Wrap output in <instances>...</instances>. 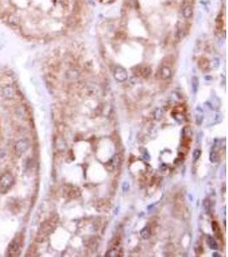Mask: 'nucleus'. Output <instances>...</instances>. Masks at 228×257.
I'll return each instance as SVG.
<instances>
[{
	"instance_id": "7",
	"label": "nucleus",
	"mask_w": 228,
	"mask_h": 257,
	"mask_svg": "<svg viewBox=\"0 0 228 257\" xmlns=\"http://www.w3.org/2000/svg\"><path fill=\"white\" fill-rule=\"evenodd\" d=\"M81 192L79 190V188H75V187H68V190H67V195L68 198H77L78 196H80Z\"/></svg>"
},
{
	"instance_id": "18",
	"label": "nucleus",
	"mask_w": 228,
	"mask_h": 257,
	"mask_svg": "<svg viewBox=\"0 0 228 257\" xmlns=\"http://www.w3.org/2000/svg\"><path fill=\"white\" fill-rule=\"evenodd\" d=\"M212 228H213V231H214V232L215 233V235L217 236V237H219V234H220V226H219V224H217V222H214L212 223Z\"/></svg>"
},
{
	"instance_id": "6",
	"label": "nucleus",
	"mask_w": 228,
	"mask_h": 257,
	"mask_svg": "<svg viewBox=\"0 0 228 257\" xmlns=\"http://www.w3.org/2000/svg\"><path fill=\"white\" fill-rule=\"evenodd\" d=\"M3 94L7 100H11L15 97V90L12 87H5L3 90Z\"/></svg>"
},
{
	"instance_id": "14",
	"label": "nucleus",
	"mask_w": 228,
	"mask_h": 257,
	"mask_svg": "<svg viewBox=\"0 0 228 257\" xmlns=\"http://www.w3.org/2000/svg\"><path fill=\"white\" fill-rule=\"evenodd\" d=\"M208 66H209V60H207L204 57L201 58L199 61V67L202 69H205L208 68Z\"/></svg>"
},
{
	"instance_id": "19",
	"label": "nucleus",
	"mask_w": 228,
	"mask_h": 257,
	"mask_svg": "<svg viewBox=\"0 0 228 257\" xmlns=\"http://www.w3.org/2000/svg\"><path fill=\"white\" fill-rule=\"evenodd\" d=\"M210 160L213 163H217L219 160H220V158H219V155L217 153L215 152H212L210 154Z\"/></svg>"
},
{
	"instance_id": "4",
	"label": "nucleus",
	"mask_w": 228,
	"mask_h": 257,
	"mask_svg": "<svg viewBox=\"0 0 228 257\" xmlns=\"http://www.w3.org/2000/svg\"><path fill=\"white\" fill-rule=\"evenodd\" d=\"M19 252H20V245L19 243L17 242V241H12L9 246H8V249H7V256L9 257H13V256H17L19 255Z\"/></svg>"
},
{
	"instance_id": "5",
	"label": "nucleus",
	"mask_w": 228,
	"mask_h": 257,
	"mask_svg": "<svg viewBox=\"0 0 228 257\" xmlns=\"http://www.w3.org/2000/svg\"><path fill=\"white\" fill-rule=\"evenodd\" d=\"M114 76L116 81H118L120 82H123L127 79V73L123 68L117 67L114 69Z\"/></svg>"
},
{
	"instance_id": "8",
	"label": "nucleus",
	"mask_w": 228,
	"mask_h": 257,
	"mask_svg": "<svg viewBox=\"0 0 228 257\" xmlns=\"http://www.w3.org/2000/svg\"><path fill=\"white\" fill-rule=\"evenodd\" d=\"M161 77L163 78V80H167V79H169L171 77V75H172V72H171V69L168 68L167 66H163V68L161 69Z\"/></svg>"
},
{
	"instance_id": "17",
	"label": "nucleus",
	"mask_w": 228,
	"mask_h": 257,
	"mask_svg": "<svg viewBox=\"0 0 228 257\" xmlns=\"http://www.w3.org/2000/svg\"><path fill=\"white\" fill-rule=\"evenodd\" d=\"M222 15H221V13L216 18V21H215V25H216V28H217V29H219V30H220L222 28Z\"/></svg>"
},
{
	"instance_id": "15",
	"label": "nucleus",
	"mask_w": 228,
	"mask_h": 257,
	"mask_svg": "<svg viewBox=\"0 0 228 257\" xmlns=\"http://www.w3.org/2000/svg\"><path fill=\"white\" fill-rule=\"evenodd\" d=\"M119 256V250L117 248H111L106 254V256Z\"/></svg>"
},
{
	"instance_id": "13",
	"label": "nucleus",
	"mask_w": 228,
	"mask_h": 257,
	"mask_svg": "<svg viewBox=\"0 0 228 257\" xmlns=\"http://www.w3.org/2000/svg\"><path fill=\"white\" fill-rule=\"evenodd\" d=\"M183 139H189L191 136V128L189 126L187 127H185L183 129Z\"/></svg>"
},
{
	"instance_id": "2",
	"label": "nucleus",
	"mask_w": 228,
	"mask_h": 257,
	"mask_svg": "<svg viewBox=\"0 0 228 257\" xmlns=\"http://www.w3.org/2000/svg\"><path fill=\"white\" fill-rule=\"evenodd\" d=\"M14 184V177L10 173H4L0 178V192L4 194L12 188Z\"/></svg>"
},
{
	"instance_id": "20",
	"label": "nucleus",
	"mask_w": 228,
	"mask_h": 257,
	"mask_svg": "<svg viewBox=\"0 0 228 257\" xmlns=\"http://www.w3.org/2000/svg\"><path fill=\"white\" fill-rule=\"evenodd\" d=\"M200 156H201V150H199V149H196L195 151L193 152V159H194V160H197L199 158H200Z\"/></svg>"
},
{
	"instance_id": "21",
	"label": "nucleus",
	"mask_w": 228,
	"mask_h": 257,
	"mask_svg": "<svg viewBox=\"0 0 228 257\" xmlns=\"http://www.w3.org/2000/svg\"><path fill=\"white\" fill-rule=\"evenodd\" d=\"M197 86H198V80L196 77H194L193 78V91L196 92L197 90Z\"/></svg>"
},
{
	"instance_id": "12",
	"label": "nucleus",
	"mask_w": 228,
	"mask_h": 257,
	"mask_svg": "<svg viewBox=\"0 0 228 257\" xmlns=\"http://www.w3.org/2000/svg\"><path fill=\"white\" fill-rule=\"evenodd\" d=\"M207 242H208L209 247L211 249H218V244H217L216 241L213 238H211V237H209V238H208Z\"/></svg>"
},
{
	"instance_id": "9",
	"label": "nucleus",
	"mask_w": 228,
	"mask_h": 257,
	"mask_svg": "<svg viewBox=\"0 0 228 257\" xmlns=\"http://www.w3.org/2000/svg\"><path fill=\"white\" fill-rule=\"evenodd\" d=\"M192 14H193V10H192V7L191 5H187L184 8V10H183V15L185 18H191L192 17Z\"/></svg>"
},
{
	"instance_id": "16",
	"label": "nucleus",
	"mask_w": 228,
	"mask_h": 257,
	"mask_svg": "<svg viewBox=\"0 0 228 257\" xmlns=\"http://www.w3.org/2000/svg\"><path fill=\"white\" fill-rule=\"evenodd\" d=\"M173 116H174L173 118L179 123H182L185 120L184 115L182 113H180V112H174V113H173Z\"/></svg>"
},
{
	"instance_id": "10",
	"label": "nucleus",
	"mask_w": 228,
	"mask_h": 257,
	"mask_svg": "<svg viewBox=\"0 0 228 257\" xmlns=\"http://www.w3.org/2000/svg\"><path fill=\"white\" fill-rule=\"evenodd\" d=\"M140 235H141V237H142V238H144V239H149V238H150V236H151V231H150V229L146 226V227H145L142 231H141V232H140Z\"/></svg>"
},
{
	"instance_id": "11",
	"label": "nucleus",
	"mask_w": 228,
	"mask_h": 257,
	"mask_svg": "<svg viewBox=\"0 0 228 257\" xmlns=\"http://www.w3.org/2000/svg\"><path fill=\"white\" fill-rule=\"evenodd\" d=\"M110 208V204L107 201H101L98 204V210L99 211H108Z\"/></svg>"
},
{
	"instance_id": "1",
	"label": "nucleus",
	"mask_w": 228,
	"mask_h": 257,
	"mask_svg": "<svg viewBox=\"0 0 228 257\" xmlns=\"http://www.w3.org/2000/svg\"><path fill=\"white\" fill-rule=\"evenodd\" d=\"M57 218H53V219H50L49 220L45 221L42 224L39 231V233H38V237H37V239L39 242H42L44 241V239H45V238L50 234L54 229L56 228V222H57Z\"/></svg>"
},
{
	"instance_id": "3",
	"label": "nucleus",
	"mask_w": 228,
	"mask_h": 257,
	"mask_svg": "<svg viewBox=\"0 0 228 257\" xmlns=\"http://www.w3.org/2000/svg\"><path fill=\"white\" fill-rule=\"evenodd\" d=\"M29 148V142L26 139H22L18 141L15 145V154L18 157L25 154Z\"/></svg>"
}]
</instances>
